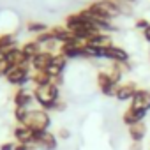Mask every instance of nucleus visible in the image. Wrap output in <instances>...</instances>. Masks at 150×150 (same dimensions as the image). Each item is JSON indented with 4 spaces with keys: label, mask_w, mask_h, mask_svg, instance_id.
Segmentation results:
<instances>
[{
    "label": "nucleus",
    "mask_w": 150,
    "mask_h": 150,
    "mask_svg": "<svg viewBox=\"0 0 150 150\" xmlns=\"http://www.w3.org/2000/svg\"><path fill=\"white\" fill-rule=\"evenodd\" d=\"M34 97L35 101L41 104L42 110L46 111H51V110H57L58 108V97H60V87L55 85V83H48V85H42V87H35L34 88Z\"/></svg>",
    "instance_id": "obj_1"
},
{
    "label": "nucleus",
    "mask_w": 150,
    "mask_h": 150,
    "mask_svg": "<svg viewBox=\"0 0 150 150\" xmlns=\"http://www.w3.org/2000/svg\"><path fill=\"white\" fill-rule=\"evenodd\" d=\"M30 64H23V65H7L6 64V72H4V78L7 80V83L21 88L25 83L32 81L30 76Z\"/></svg>",
    "instance_id": "obj_2"
},
{
    "label": "nucleus",
    "mask_w": 150,
    "mask_h": 150,
    "mask_svg": "<svg viewBox=\"0 0 150 150\" xmlns=\"http://www.w3.org/2000/svg\"><path fill=\"white\" fill-rule=\"evenodd\" d=\"M25 125H28L32 131H48L50 125H51L50 113L46 110H42V108L41 110H30Z\"/></svg>",
    "instance_id": "obj_3"
},
{
    "label": "nucleus",
    "mask_w": 150,
    "mask_h": 150,
    "mask_svg": "<svg viewBox=\"0 0 150 150\" xmlns=\"http://www.w3.org/2000/svg\"><path fill=\"white\" fill-rule=\"evenodd\" d=\"M97 85H99V90L106 96V97H115L117 94V88H118V81L113 80V76L110 74V71H101L97 74Z\"/></svg>",
    "instance_id": "obj_4"
},
{
    "label": "nucleus",
    "mask_w": 150,
    "mask_h": 150,
    "mask_svg": "<svg viewBox=\"0 0 150 150\" xmlns=\"http://www.w3.org/2000/svg\"><path fill=\"white\" fill-rule=\"evenodd\" d=\"M65 65H67V58H65L62 53H55L53 60H51V62H50V65L44 69V72L48 74L51 80H55V78H60L62 74H64Z\"/></svg>",
    "instance_id": "obj_5"
},
{
    "label": "nucleus",
    "mask_w": 150,
    "mask_h": 150,
    "mask_svg": "<svg viewBox=\"0 0 150 150\" xmlns=\"http://www.w3.org/2000/svg\"><path fill=\"white\" fill-rule=\"evenodd\" d=\"M103 58H108L111 62H129V53L120 48V46H115V44H110V46H103Z\"/></svg>",
    "instance_id": "obj_6"
},
{
    "label": "nucleus",
    "mask_w": 150,
    "mask_h": 150,
    "mask_svg": "<svg viewBox=\"0 0 150 150\" xmlns=\"http://www.w3.org/2000/svg\"><path fill=\"white\" fill-rule=\"evenodd\" d=\"M131 108L150 111V90L138 88L136 94H134V97L131 99Z\"/></svg>",
    "instance_id": "obj_7"
},
{
    "label": "nucleus",
    "mask_w": 150,
    "mask_h": 150,
    "mask_svg": "<svg viewBox=\"0 0 150 150\" xmlns=\"http://www.w3.org/2000/svg\"><path fill=\"white\" fill-rule=\"evenodd\" d=\"M53 57H55V53H51V51H41V53H37L32 60H30V67L35 71V72H39V71H44L48 65H50V62L53 60Z\"/></svg>",
    "instance_id": "obj_8"
},
{
    "label": "nucleus",
    "mask_w": 150,
    "mask_h": 150,
    "mask_svg": "<svg viewBox=\"0 0 150 150\" xmlns=\"http://www.w3.org/2000/svg\"><path fill=\"white\" fill-rule=\"evenodd\" d=\"M146 113L148 111H145V110H136V108H127L125 110V113L122 115V122L127 125V127H131V125H134V124H138V122H143L145 120V117H146Z\"/></svg>",
    "instance_id": "obj_9"
},
{
    "label": "nucleus",
    "mask_w": 150,
    "mask_h": 150,
    "mask_svg": "<svg viewBox=\"0 0 150 150\" xmlns=\"http://www.w3.org/2000/svg\"><path fill=\"white\" fill-rule=\"evenodd\" d=\"M34 101H35L34 92H30V90L25 88V87L18 88L16 94H14V104H16V108H27V110H28V106H30Z\"/></svg>",
    "instance_id": "obj_10"
},
{
    "label": "nucleus",
    "mask_w": 150,
    "mask_h": 150,
    "mask_svg": "<svg viewBox=\"0 0 150 150\" xmlns=\"http://www.w3.org/2000/svg\"><path fill=\"white\" fill-rule=\"evenodd\" d=\"M14 139L18 141V143H25V145H32V138H34V131L28 127V125H25V124H18L16 127H14Z\"/></svg>",
    "instance_id": "obj_11"
},
{
    "label": "nucleus",
    "mask_w": 150,
    "mask_h": 150,
    "mask_svg": "<svg viewBox=\"0 0 150 150\" xmlns=\"http://www.w3.org/2000/svg\"><path fill=\"white\" fill-rule=\"evenodd\" d=\"M136 90H138V87H136L134 83H120L118 88H117L115 97H117L118 101H131V99L134 97Z\"/></svg>",
    "instance_id": "obj_12"
},
{
    "label": "nucleus",
    "mask_w": 150,
    "mask_h": 150,
    "mask_svg": "<svg viewBox=\"0 0 150 150\" xmlns=\"http://www.w3.org/2000/svg\"><path fill=\"white\" fill-rule=\"evenodd\" d=\"M127 132H129V138L134 143H141L143 138H145V134H146V125H145V122H138V124L131 125Z\"/></svg>",
    "instance_id": "obj_13"
},
{
    "label": "nucleus",
    "mask_w": 150,
    "mask_h": 150,
    "mask_svg": "<svg viewBox=\"0 0 150 150\" xmlns=\"http://www.w3.org/2000/svg\"><path fill=\"white\" fill-rule=\"evenodd\" d=\"M57 145H58V143H57V136H55L53 132L46 131V132L41 136V139L37 141L35 146H41V148H44V150H55Z\"/></svg>",
    "instance_id": "obj_14"
},
{
    "label": "nucleus",
    "mask_w": 150,
    "mask_h": 150,
    "mask_svg": "<svg viewBox=\"0 0 150 150\" xmlns=\"http://www.w3.org/2000/svg\"><path fill=\"white\" fill-rule=\"evenodd\" d=\"M21 51H23V55L28 58V60H32L37 53H41L42 51V48H41V44L34 39V41H28V42H25L23 46H21Z\"/></svg>",
    "instance_id": "obj_15"
},
{
    "label": "nucleus",
    "mask_w": 150,
    "mask_h": 150,
    "mask_svg": "<svg viewBox=\"0 0 150 150\" xmlns=\"http://www.w3.org/2000/svg\"><path fill=\"white\" fill-rule=\"evenodd\" d=\"M85 44H88V46H110V44H113L111 42V37H110V34H104V32H99V34H96V35H92Z\"/></svg>",
    "instance_id": "obj_16"
},
{
    "label": "nucleus",
    "mask_w": 150,
    "mask_h": 150,
    "mask_svg": "<svg viewBox=\"0 0 150 150\" xmlns=\"http://www.w3.org/2000/svg\"><path fill=\"white\" fill-rule=\"evenodd\" d=\"M50 30H51V34L55 35L57 42H60V44H64V42H67V41L72 39V32H69L65 27H53V28H50Z\"/></svg>",
    "instance_id": "obj_17"
},
{
    "label": "nucleus",
    "mask_w": 150,
    "mask_h": 150,
    "mask_svg": "<svg viewBox=\"0 0 150 150\" xmlns=\"http://www.w3.org/2000/svg\"><path fill=\"white\" fill-rule=\"evenodd\" d=\"M32 83H34L35 87H42V85L53 83V80L48 76L44 71H39V72H34V74H32Z\"/></svg>",
    "instance_id": "obj_18"
},
{
    "label": "nucleus",
    "mask_w": 150,
    "mask_h": 150,
    "mask_svg": "<svg viewBox=\"0 0 150 150\" xmlns=\"http://www.w3.org/2000/svg\"><path fill=\"white\" fill-rule=\"evenodd\" d=\"M16 46V39L13 34H4V35H0V51H6L9 48Z\"/></svg>",
    "instance_id": "obj_19"
},
{
    "label": "nucleus",
    "mask_w": 150,
    "mask_h": 150,
    "mask_svg": "<svg viewBox=\"0 0 150 150\" xmlns=\"http://www.w3.org/2000/svg\"><path fill=\"white\" fill-rule=\"evenodd\" d=\"M27 30L30 32V34H42V32H46V30H50L48 28V25H44V23H41V21H28L27 23Z\"/></svg>",
    "instance_id": "obj_20"
},
{
    "label": "nucleus",
    "mask_w": 150,
    "mask_h": 150,
    "mask_svg": "<svg viewBox=\"0 0 150 150\" xmlns=\"http://www.w3.org/2000/svg\"><path fill=\"white\" fill-rule=\"evenodd\" d=\"M28 111L30 110H27V108H14V118H16V122L18 124H25L27 118H28Z\"/></svg>",
    "instance_id": "obj_21"
},
{
    "label": "nucleus",
    "mask_w": 150,
    "mask_h": 150,
    "mask_svg": "<svg viewBox=\"0 0 150 150\" xmlns=\"http://www.w3.org/2000/svg\"><path fill=\"white\" fill-rule=\"evenodd\" d=\"M148 25H150L148 20H138V21H136V28H139V30H145Z\"/></svg>",
    "instance_id": "obj_22"
},
{
    "label": "nucleus",
    "mask_w": 150,
    "mask_h": 150,
    "mask_svg": "<svg viewBox=\"0 0 150 150\" xmlns=\"http://www.w3.org/2000/svg\"><path fill=\"white\" fill-rule=\"evenodd\" d=\"M69 136H71V134H69V131H67V129H60V131H58V136H57V138H62V139H67Z\"/></svg>",
    "instance_id": "obj_23"
},
{
    "label": "nucleus",
    "mask_w": 150,
    "mask_h": 150,
    "mask_svg": "<svg viewBox=\"0 0 150 150\" xmlns=\"http://www.w3.org/2000/svg\"><path fill=\"white\" fill-rule=\"evenodd\" d=\"M32 148V145H25V143H16V146H14V150H30Z\"/></svg>",
    "instance_id": "obj_24"
},
{
    "label": "nucleus",
    "mask_w": 150,
    "mask_h": 150,
    "mask_svg": "<svg viewBox=\"0 0 150 150\" xmlns=\"http://www.w3.org/2000/svg\"><path fill=\"white\" fill-rule=\"evenodd\" d=\"M143 37H145V41H146V42L150 44V25H148V27H146V28L143 30Z\"/></svg>",
    "instance_id": "obj_25"
},
{
    "label": "nucleus",
    "mask_w": 150,
    "mask_h": 150,
    "mask_svg": "<svg viewBox=\"0 0 150 150\" xmlns=\"http://www.w3.org/2000/svg\"><path fill=\"white\" fill-rule=\"evenodd\" d=\"M14 143H4L2 146H0V150H14Z\"/></svg>",
    "instance_id": "obj_26"
},
{
    "label": "nucleus",
    "mask_w": 150,
    "mask_h": 150,
    "mask_svg": "<svg viewBox=\"0 0 150 150\" xmlns=\"http://www.w3.org/2000/svg\"><path fill=\"white\" fill-rule=\"evenodd\" d=\"M129 150H141V143H134V141H132V145H131Z\"/></svg>",
    "instance_id": "obj_27"
},
{
    "label": "nucleus",
    "mask_w": 150,
    "mask_h": 150,
    "mask_svg": "<svg viewBox=\"0 0 150 150\" xmlns=\"http://www.w3.org/2000/svg\"><path fill=\"white\" fill-rule=\"evenodd\" d=\"M131 2H132V4H134V2H136V0H131Z\"/></svg>",
    "instance_id": "obj_28"
},
{
    "label": "nucleus",
    "mask_w": 150,
    "mask_h": 150,
    "mask_svg": "<svg viewBox=\"0 0 150 150\" xmlns=\"http://www.w3.org/2000/svg\"><path fill=\"white\" fill-rule=\"evenodd\" d=\"M30 150H35V148H34V146H32V148H30Z\"/></svg>",
    "instance_id": "obj_29"
},
{
    "label": "nucleus",
    "mask_w": 150,
    "mask_h": 150,
    "mask_svg": "<svg viewBox=\"0 0 150 150\" xmlns=\"http://www.w3.org/2000/svg\"><path fill=\"white\" fill-rule=\"evenodd\" d=\"M148 57H150V51H148Z\"/></svg>",
    "instance_id": "obj_30"
}]
</instances>
